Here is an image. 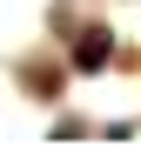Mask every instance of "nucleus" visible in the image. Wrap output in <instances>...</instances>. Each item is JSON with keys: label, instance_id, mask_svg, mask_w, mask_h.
Wrapping results in <instances>:
<instances>
[{"label": "nucleus", "instance_id": "nucleus-1", "mask_svg": "<svg viewBox=\"0 0 141 148\" xmlns=\"http://www.w3.org/2000/svg\"><path fill=\"white\" fill-rule=\"evenodd\" d=\"M74 67H108V34L101 27H87L81 47H74Z\"/></svg>", "mask_w": 141, "mask_h": 148}]
</instances>
